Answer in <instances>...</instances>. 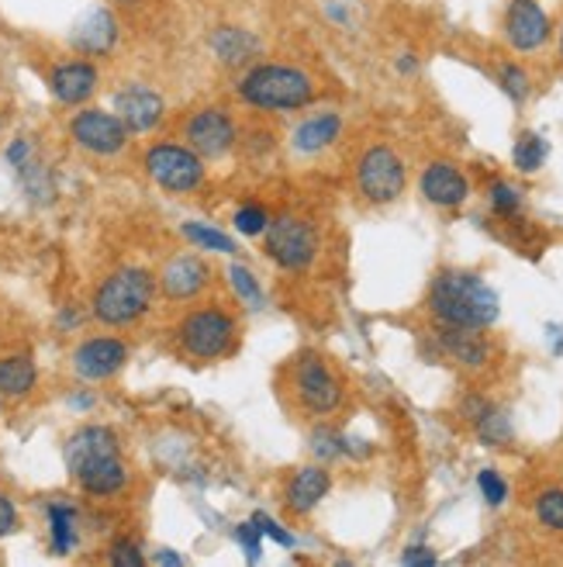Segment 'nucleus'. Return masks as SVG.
I'll return each mask as SVG.
<instances>
[{
    "mask_svg": "<svg viewBox=\"0 0 563 567\" xmlns=\"http://www.w3.org/2000/svg\"><path fill=\"white\" fill-rule=\"evenodd\" d=\"M128 360V347L122 339H111V336H97V339H87V343H80V350L73 353V367L80 378L87 381H104L111 374H118Z\"/></svg>",
    "mask_w": 563,
    "mask_h": 567,
    "instance_id": "14",
    "label": "nucleus"
},
{
    "mask_svg": "<svg viewBox=\"0 0 563 567\" xmlns=\"http://www.w3.org/2000/svg\"><path fill=\"white\" fill-rule=\"evenodd\" d=\"M236 540L246 547V557H249V560H257V557H260V529H257V523H242V526L236 529Z\"/></svg>",
    "mask_w": 563,
    "mask_h": 567,
    "instance_id": "38",
    "label": "nucleus"
},
{
    "mask_svg": "<svg viewBox=\"0 0 563 567\" xmlns=\"http://www.w3.org/2000/svg\"><path fill=\"white\" fill-rule=\"evenodd\" d=\"M477 485H481L488 505H501L504 498H509V485L494 474V471H481V477H477Z\"/></svg>",
    "mask_w": 563,
    "mask_h": 567,
    "instance_id": "36",
    "label": "nucleus"
},
{
    "mask_svg": "<svg viewBox=\"0 0 563 567\" xmlns=\"http://www.w3.org/2000/svg\"><path fill=\"white\" fill-rule=\"evenodd\" d=\"M267 225H270V215H267V208H260V205H246V208L236 212V229H239L242 236H263V233H267Z\"/></svg>",
    "mask_w": 563,
    "mask_h": 567,
    "instance_id": "32",
    "label": "nucleus"
},
{
    "mask_svg": "<svg viewBox=\"0 0 563 567\" xmlns=\"http://www.w3.org/2000/svg\"><path fill=\"white\" fill-rule=\"evenodd\" d=\"M39 381V371L32 357H8L0 360V394H8V399H21V394H28L35 388Z\"/></svg>",
    "mask_w": 563,
    "mask_h": 567,
    "instance_id": "24",
    "label": "nucleus"
},
{
    "mask_svg": "<svg viewBox=\"0 0 563 567\" xmlns=\"http://www.w3.org/2000/svg\"><path fill=\"white\" fill-rule=\"evenodd\" d=\"M115 453H122V450H118V440H115V433L107 430V425H83V430L73 433L70 443H66V467L76 477L80 471H87V467H94V464H101L107 457H115Z\"/></svg>",
    "mask_w": 563,
    "mask_h": 567,
    "instance_id": "15",
    "label": "nucleus"
},
{
    "mask_svg": "<svg viewBox=\"0 0 563 567\" xmlns=\"http://www.w3.org/2000/svg\"><path fill=\"white\" fill-rule=\"evenodd\" d=\"M208 284V267L197 260V257H177L166 264L163 270V291L166 298L174 301H184V298H194Z\"/></svg>",
    "mask_w": 563,
    "mask_h": 567,
    "instance_id": "20",
    "label": "nucleus"
},
{
    "mask_svg": "<svg viewBox=\"0 0 563 567\" xmlns=\"http://www.w3.org/2000/svg\"><path fill=\"white\" fill-rule=\"evenodd\" d=\"M252 523H257V529H260V536H270V540H277L280 547H291L294 544V536L288 533V529H280L270 516H263V513H257L252 516Z\"/></svg>",
    "mask_w": 563,
    "mask_h": 567,
    "instance_id": "37",
    "label": "nucleus"
},
{
    "mask_svg": "<svg viewBox=\"0 0 563 567\" xmlns=\"http://www.w3.org/2000/svg\"><path fill=\"white\" fill-rule=\"evenodd\" d=\"M398 73H405V76L418 73V63H415V55H402V60H398Z\"/></svg>",
    "mask_w": 563,
    "mask_h": 567,
    "instance_id": "42",
    "label": "nucleus"
},
{
    "mask_svg": "<svg viewBox=\"0 0 563 567\" xmlns=\"http://www.w3.org/2000/svg\"><path fill=\"white\" fill-rule=\"evenodd\" d=\"M239 97L257 111H301L315 101V80L291 63H257L242 73Z\"/></svg>",
    "mask_w": 563,
    "mask_h": 567,
    "instance_id": "2",
    "label": "nucleus"
},
{
    "mask_svg": "<svg viewBox=\"0 0 563 567\" xmlns=\"http://www.w3.org/2000/svg\"><path fill=\"white\" fill-rule=\"evenodd\" d=\"M312 450L329 464V461L343 457V453H346V440H343L340 433H332V430H319V433L312 436Z\"/></svg>",
    "mask_w": 563,
    "mask_h": 567,
    "instance_id": "33",
    "label": "nucleus"
},
{
    "mask_svg": "<svg viewBox=\"0 0 563 567\" xmlns=\"http://www.w3.org/2000/svg\"><path fill=\"white\" fill-rule=\"evenodd\" d=\"M546 156H550V142L536 132H525L512 150V159L522 174H536V169L546 163Z\"/></svg>",
    "mask_w": 563,
    "mask_h": 567,
    "instance_id": "26",
    "label": "nucleus"
},
{
    "mask_svg": "<svg viewBox=\"0 0 563 567\" xmlns=\"http://www.w3.org/2000/svg\"><path fill=\"white\" fill-rule=\"evenodd\" d=\"M439 347L463 367H481V363H488V353H491L481 329H467V326H442Z\"/></svg>",
    "mask_w": 563,
    "mask_h": 567,
    "instance_id": "19",
    "label": "nucleus"
},
{
    "mask_svg": "<svg viewBox=\"0 0 563 567\" xmlns=\"http://www.w3.org/2000/svg\"><path fill=\"white\" fill-rule=\"evenodd\" d=\"M294 378H298V399L312 415H329L335 405H340L343 388L315 353H304L298 360V374Z\"/></svg>",
    "mask_w": 563,
    "mask_h": 567,
    "instance_id": "10",
    "label": "nucleus"
},
{
    "mask_svg": "<svg viewBox=\"0 0 563 567\" xmlns=\"http://www.w3.org/2000/svg\"><path fill=\"white\" fill-rule=\"evenodd\" d=\"M76 481H80V488L87 495L107 498V495H118L128 485V467L122 461V453H115V457H107V461H101V464H94L87 471H80Z\"/></svg>",
    "mask_w": 563,
    "mask_h": 567,
    "instance_id": "21",
    "label": "nucleus"
},
{
    "mask_svg": "<svg viewBox=\"0 0 563 567\" xmlns=\"http://www.w3.org/2000/svg\"><path fill=\"white\" fill-rule=\"evenodd\" d=\"M429 308L442 326H467V329H488L498 322V291L488 280L463 270H446L432 280Z\"/></svg>",
    "mask_w": 563,
    "mask_h": 567,
    "instance_id": "1",
    "label": "nucleus"
},
{
    "mask_svg": "<svg viewBox=\"0 0 563 567\" xmlns=\"http://www.w3.org/2000/svg\"><path fill=\"white\" fill-rule=\"evenodd\" d=\"M18 529V508L11 505L8 495H0V536H8Z\"/></svg>",
    "mask_w": 563,
    "mask_h": 567,
    "instance_id": "40",
    "label": "nucleus"
},
{
    "mask_svg": "<svg viewBox=\"0 0 563 567\" xmlns=\"http://www.w3.org/2000/svg\"><path fill=\"white\" fill-rule=\"evenodd\" d=\"M111 564H115V567H143L146 557L132 540H115V544H111Z\"/></svg>",
    "mask_w": 563,
    "mask_h": 567,
    "instance_id": "34",
    "label": "nucleus"
},
{
    "mask_svg": "<svg viewBox=\"0 0 563 567\" xmlns=\"http://www.w3.org/2000/svg\"><path fill=\"white\" fill-rule=\"evenodd\" d=\"M49 529H52V550L70 554L76 547V513L70 505H49Z\"/></svg>",
    "mask_w": 563,
    "mask_h": 567,
    "instance_id": "25",
    "label": "nucleus"
},
{
    "mask_svg": "<svg viewBox=\"0 0 563 567\" xmlns=\"http://www.w3.org/2000/svg\"><path fill=\"white\" fill-rule=\"evenodd\" d=\"M156 295V280L143 267H125L111 274L94 295V316L104 326H128L146 316Z\"/></svg>",
    "mask_w": 563,
    "mask_h": 567,
    "instance_id": "3",
    "label": "nucleus"
},
{
    "mask_svg": "<svg viewBox=\"0 0 563 567\" xmlns=\"http://www.w3.org/2000/svg\"><path fill=\"white\" fill-rule=\"evenodd\" d=\"M70 135L76 146H83L94 156H115L128 146L125 122L115 111H101V107H87V111H80V115H73Z\"/></svg>",
    "mask_w": 563,
    "mask_h": 567,
    "instance_id": "8",
    "label": "nucleus"
},
{
    "mask_svg": "<svg viewBox=\"0 0 563 567\" xmlns=\"http://www.w3.org/2000/svg\"><path fill=\"white\" fill-rule=\"evenodd\" d=\"M184 135H187V146L197 156L218 159L236 146V122L225 115L221 107H201L197 115L187 118Z\"/></svg>",
    "mask_w": 563,
    "mask_h": 567,
    "instance_id": "9",
    "label": "nucleus"
},
{
    "mask_svg": "<svg viewBox=\"0 0 563 567\" xmlns=\"http://www.w3.org/2000/svg\"><path fill=\"white\" fill-rule=\"evenodd\" d=\"M359 190L367 202L387 205L405 190V163L390 146H371L359 159Z\"/></svg>",
    "mask_w": 563,
    "mask_h": 567,
    "instance_id": "7",
    "label": "nucleus"
},
{
    "mask_svg": "<svg viewBox=\"0 0 563 567\" xmlns=\"http://www.w3.org/2000/svg\"><path fill=\"white\" fill-rule=\"evenodd\" d=\"M97 83H101V70L91 60H66V63H55L49 70L52 97L60 104H70V107L91 101L94 91H97Z\"/></svg>",
    "mask_w": 563,
    "mask_h": 567,
    "instance_id": "11",
    "label": "nucleus"
},
{
    "mask_svg": "<svg viewBox=\"0 0 563 567\" xmlns=\"http://www.w3.org/2000/svg\"><path fill=\"white\" fill-rule=\"evenodd\" d=\"M232 339H236V322L229 311H221V308L190 311V316L180 322V343L197 360L225 357L232 347Z\"/></svg>",
    "mask_w": 563,
    "mask_h": 567,
    "instance_id": "6",
    "label": "nucleus"
},
{
    "mask_svg": "<svg viewBox=\"0 0 563 567\" xmlns=\"http://www.w3.org/2000/svg\"><path fill=\"white\" fill-rule=\"evenodd\" d=\"M329 488H332V477L325 467H304L288 485V505L294 513H312V508L329 495Z\"/></svg>",
    "mask_w": 563,
    "mask_h": 567,
    "instance_id": "22",
    "label": "nucleus"
},
{
    "mask_svg": "<svg viewBox=\"0 0 563 567\" xmlns=\"http://www.w3.org/2000/svg\"><path fill=\"white\" fill-rule=\"evenodd\" d=\"M498 80H501V91L509 94L515 104H522V101L529 97V73H525L522 66L504 63V66H501V73H498Z\"/></svg>",
    "mask_w": 563,
    "mask_h": 567,
    "instance_id": "31",
    "label": "nucleus"
},
{
    "mask_svg": "<svg viewBox=\"0 0 563 567\" xmlns=\"http://www.w3.org/2000/svg\"><path fill=\"white\" fill-rule=\"evenodd\" d=\"M156 560H159V564H180L177 554H156Z\"/></svg>",
    "mask_w": 563,
    "mask_h": 567,
    "instance_id": "44",
    "label": "nucleus"
},
{
    "mask_svg": "<svg viewBox=\"0 0 563 567\" xmlns=\"http://www.w3.org/2000/svg\"><path fill=\"white\" fill-rule=\"evenodd\" d=\"M550 339H553V350L563 353V326H550Z\"/></svg>",
    "mask_w": 563,
    "mask_h": 567,
    "instance_id": "43",
    "label": "nucleus"
},
{
    "mask_svg": "<svg viewBox=\"0 0 563 567\" xmlns=\"http://www.w3.org/2000/svg\"><path fill=\"white\" fill-rule=\"evenodd\" d=\"M118 4H135V0H118Z\"/></svg>",
    "mask_w": 563,
    "mask_h": 567,
    "instance_id": "46",
    "label": "nucleus"
},
{
    "mask_svg": "<svg viewBox=\"0 0 563 567\" xmlns=\"http://www.w3.org/2000/svg\"><path fill=\"white\" fill-rule=\"evenodd\" d=\"M536 519H540L546 529H560V533H563V492H560V488H546V492L536 498Z\"/></svg>",
    "mask_w": 563,
    "mask_h": 567,
    "instance_id": "29",
    "label": "nucleus"
},
{
    "mask_svg": "<svg viewBox=\"0 0 563 567\" xmlns=\"http://www.w3.org/2000/svg\"><path fill=\"white\" fill-rule=\"evenodd\" d=\"M208 45L215 52V60L221 66H229V70L249 66L260 55V39L242 24H218L215 32L208 35Z\"/></svg>",
    "mask_w": 563,
    "mask_h": 567,
    "instance_id": "16",
    "label": "nucleus"
},
{
    "mask_svg": "<svg viewBox=\"0 0 563 567\" xmlns=\"http://www.w3.org/2000/svg\"><path fill=\"white\" fill-rule=\"evenodd\" d=\"M402 560H405V564H418V567H432V564H436V554H432L429 547H408Z\"/></svg>",
    "mask_w": 563,
    "mask_h": 567,
    "instance_id": "41",
    "label": "nucleus"
},
{
    "mask_svg": "<svg viewBox=\"0 0 563 567\" xmlns=\"http://www.w3.org/2000/svg\"><path fill=\"white\" fill-rule=\"evenodd\" d=\"M146 169L149 177L170 194H187L197 190L205 181V163L190 146H177V142H159L146 153Z\"/></svg>",
    "mask_w": 563,
    "mask_h": 567,
    "instance_id": "5",
    "label": "nucleus"
},
{
    "mask_svg": "<svg viewBox=\"0 0 563 567\" xmlns=\"http://www.w3.org/2000/svg\"><path fill=\"white\" fill-rule=\"evenodd\" d=\"M229 280H232L236 295H239L249 308H260V305H263V291H260L257 277H252V270H246V267L232 264V267H229Z\"/></svg>",
    "mask_w": 563,
    "mask_h": 567,
    "instance_id": "30",
    "label": "nucleus"
},
{
    "mask_svg": "<svg viewBox=\"0 0 563 567\" xmlns=\"http://www.w3.org/2000/svg\"><path fill=\"white\" fill-rule=\"evenodd\" d=\"M319 252V233L304 218L280 215L267 225V257L291 274L307 270Z\"/></svg>",
    "mask_w": 563,
    "mask_h": 567,
    "instance_id": "4",
    "label": "nucleus"
},
{
    "mask_svg": "<svg viewBox=\"0 0 563 567\" xmlns=\"http://www.w3.org/2000/svg\"><path fill=\"white\" fill-rule=\"evenodd\" d=\"M491 205L498 215H515L519 212V190L509 184H494L491 187Z\"/></svg>",
    "mask_w": 563,
    "mask_h": 567,
    "instance_id": "35",
    "label": "nucleus"
},
{
    "mask_svg": "<svg viewBox=\"0 0 563 567\" xmlns=\"http://www.w3.org/2000/svg\"><path fill=\"white\" fill-rule=\"evenodd\" d=\"M504 35H509L512 49L532 52L550 39V18L536 0H512L504 11Z\"/></svg>",
    "mask_w": 563,
    "mask_h": 567,
    "instance_id": "13",
    "label": "nucleus"
},
{
    "mask_svg": "<svg viewBox=\"0 0 563 567\" xmlns=\"http://www.w3.org/2000/svg\"><path fill=\"white\" fill-rule=\"evenodd\" d=\"M163 97L146 87V83H128L115 94V115L125 122L128 132L143 135V132H153L159 122H163Z\"/></svg>",
    "mask_w": 563,
    "mask_h": 567,
    "instance_id": "12",
    "label": "nucleus"
},
{
    "mask_svg": "<svg viewBox=\"0 0 563 567\" xmlns=\"http://www.w3.org/2000/svg\"><path fill=\"white\" fill-rule=\"evenodd\" d=\"M118 42V21L107 8H97L73 28V45L87 55H107Z\"/></svg>",
    "mask_w": 563,
    "mask_h": 567,
    "instance_id": "18",
    "label": "nucleus"
},
{
    "mask_svg": "<svg viewBox=\"0 0 563 567\" xmlns=\"http://www.w3.org/2000/svg\"><path fill=\"white\" fill-rule=\"evenodd\" d=\"M184 236L194 246H205V249H215V252H236V243L225 236V233H218V229H208V225L190 221V225H184Z\"/></svg>",
    "mask_w": 563,
    "mask_h": 567,
    "instance_id": "28",
    "label": "nucleus"
},
{
    "mask_svg": "<svg viewBox=\"0 0 563 567\" xmlns=\"http://www.w3.org/2000/svg\"><path fill=\"white\" fill-rule=\"evenodd\" d=\"M343 132V118L340 115H315V118H307L298 125L294 132V150L301 153H322L329 150L335 138H340Z\"/></svg>",
    "mask_w": 563,
    "mask_h": 567,
    "instance_id": "23",
    "label": "nucleus"
},
{
    "mask_svg": "<svg viewBox=\"0 0 563 567\" xmlns=\"http://www.w3.org/2000/svg\"><path fill=\"white\" fill-rule=\"evenodd\" d=\"M8 163L14 169H24L28 163H32V142H28V138H14L11 146H8Z\"/></svg>",
    "mask_w": 563,
    "mask_h": 567,
    "instance_id": "39",
    "label": "nucleus"
},
{
    "mask_svg": "<svg viewBox=\"0 0 563 567\" xmlns=\"http://www.w3.org/2000/svg\"><path fill=\"white\" fill-rule=\"evenodd\" d=\"M421 194L429 197L432 205L439 208H457L467 202V177L460 174L457 166H449V163H432L426 174H421Z\"/></svg>",
    "mask_w": 563,
    "mask_h": 567,
    "instance_id": "17",
    "label": "nucleus"
},
{
    "mask_svg": "<svg viewBox=\"0 0 563 567\" xmlns=\"http://www.w3.org/2000/svg\"><path fill=\"white\" fill-rule=\"evenodd\" d=\"M473 422H477V436H481L484 443H491V446L512 440V422H509V415H504L501 409H491L488 405Z\"/></svg>",
    "mask_w": 563,
    "mask_h": 567,
    "instance_id": "27",
    "label": "nucleus"
},
{
    "mask_svg": "<svg viewBox=\"0 0 563 567\" xmlns=\"http://www.w3.org/2000/svg\"><path fill=\"white\" fill-rule=\"evenodd\" d=\"M560 52H563V28H560Z\"/></svg>",
    "mask_w": 563,
    "mask_h": 567,
    "instance_id": "45",
    "label": "nucleus"
}]
</instances>
